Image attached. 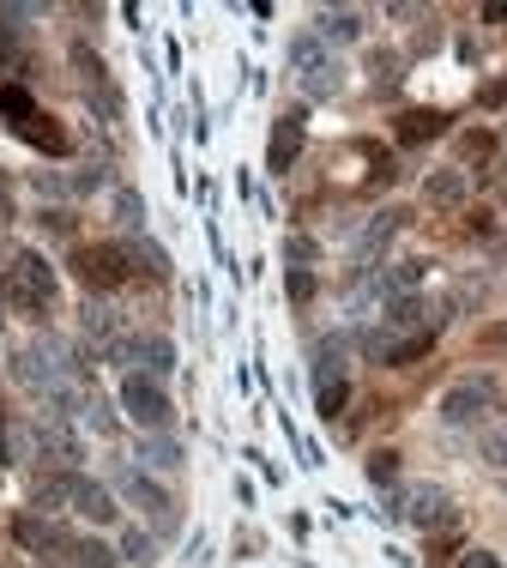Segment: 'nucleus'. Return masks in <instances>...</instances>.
I'll list each match as a JSON object with an SVG mask.
<instances>
[{"instance_id":"nucleus-1","label":"nucleus","mask_w":507,"mask_h":568,"mask_svg":"<svg viewBox=\"0 0 507 568\" xmlns=\"http://www.w3.org/2000/svg\"><path fill=\"white\" fill-rule=\"evenodd\" d=\"M0 297L13 303L19 315H49V309H55V297H61V279H55V267L37 255V248H19V255L7 260Z\"/></svg>"},{"instance_id":"nucleus-2","label":"nucleus","mask_w":507,"mask_h":568,"mask_svg":"<svg viewBox=\"0 0 507 568\" xmlns=\"http://www.w3.org/2000/svg\"><path fill=\"white\" fill-rule=\"evenodd\" d=\"M290 73H297V91L309 97V104H326V97H338V85H345L338 55L326 49L314 31H302V37L290 43Z\"/></svg>"},{"instance_id":"nucleus-3","label":"nucleus","mask_w":507,"mask_h":568,"mask_svg":"<svg viewBox=\"0 0 507 568\" xmlns=\"http://www.w3.org/2000/svg\"><path fill=\"white\" fill-rule=\"evenodd\" d=\"M73 272L85 279L92 297H109L133 279V248L128 242H92V248H73Z\"/></svg>"},{"instance_id":"nucleus-4","label":"nucleus","mask_w":507,"mask_h":568,"mask_svg":"<svg viewBox=\"0 0 507 568\" xmlns=\"http://www.w3.org/2000/svg\"><path fill=\"white\" fill-rule=\"evenodd\" d=\"M121 412L133 417V424L152 436V429H169L176 424V405H169V388L157 381V375H140V369H128L121 375Z\"/></svg>"},{"instance_id":"nucleus-5","label":"nucleus","mask_w":507,"mask_h":568,"mask_svg":"<svg viewBox=\"0 0 507 568\" xmlns=\"http://www.w3.org/2000/svg\"><path fill=\"white\" fill-rule=\"evenodd\" d=\"M495 405V375H459L454 388L442 393V405H435V417H442L447 429H466L478 424L483 412Z\"/></svg>"},{"instance_id":"nucleus-6","label":"nucleus","mask_w":507,"mask_h":568,"mask_svg":"<svg viewBox=\"0 0 507 568\" xmlns=\"http://www.w3.org/2000/svg\"><path fill=\"white\" fill-rule=\"evenodd\" d=\"M399 520H405V526H417V532H447L459 520V502L442 490V484H417V490H405Z\"/></svg>"},{"instance_id":"nucleus-7","label":"nucleus","mask_w":507,"mask_h":568,"mask_svg":"<svg viewBox=\"0 0 507 568\" xmlns=\"http://www.w3.org/2000/svg\"><path fill=\"white\" fill-rule=\"evenodd\" d=\"M116 490H121V502H133V508H140V514L152 520L157 532H169V514H176V496H169L164 484L152 478V472H140V465H133V472H121V478H116Z\"/></svg>"},{"instance_id":"nucleus-8","label":"nucleus","mask_w":507,"mask_h":568,"mask_svg":"<svg viewBox=\"0 0 507 568\" xmlns=\"http://www.w3.org/2000/svg\"><path fill=\"white\" fill-rule=\"evenodd\" d=\"M109 357L121 363V369H140V375H157L164 381L169 369H176V345H169L164 333H133V339H121Z\"/></svg>"},{"instance_id":"nucleus-9","label":"nucleus","mask_w":507,"mask_h":568,"mask_svg":"<svg viewBox=\"0 0 507 568\" xmlns=\"http://www.w3.org/2000/svg\"><path fill=\"white\" fill-rule=\"evenodd\" d=\"M31 441H37L49 460H61V465H79V460H85V436H79L73 417H49V412H43L37 424H31Z\"/></svg>"},{"instance_id":"nucleus-10","label":"nucleus","mask_w":507,"mask_h":568,"mask_svg":"<svg viewBox=\"0 0 507 568\" xmlns=\"http://www.w3.org/2000/svg\"><path fill=\"white\" fill-rule=\"evenodd\" d=\"M405 218H411L405 206H381L375 218H369L363 230H357V242H351V260H357V267H375V260L387 255V242L405 230Z\"/></svg>"},{"instance_id":"nucleus-11","label":"nucleus","mask_w":507,"mask_h":568,"mask_svg":"<svg viewBox=\"0 0 507 568\" xmlns=\"http://www.w3.org/2000/svg\"><path fill=\"white\" fill-rule=\"evenodd\" d=\"M121 309L109 297H85V309H79V333H85V345L92 351H116L121 345Z\"/></svg>"},{"instance_id":"nucleus-12","label":"nucleus","mask_w":507,"mask_h":568,"mask_svg":"<svg viewBox=\"0 0 507 568\" xmlns=\"http://www.w3.org/2000/svg\"><path fill=\"white\" fill-rule=\"evenodd\" d=\"M466 200H471V181H466V169H459V164L430 169V176H423V206L454 212V206H466Z\"/></svg>"},{"instance_id":"nucleus-13","label":"nucleus","mask_w":507,"mask_h":568,"mask_svg":"<svg viewBox=\"0 0 507 568\" xmlns=\"http://www.w3.org/2000/svg\"><path fill=\"white\" fill-rule=\"evenodd\" d=\"M13 539L25 544V551H37V556H67V551H73V539H67L55 520H43V514H19L13 520Z\"/></svg>"},{"instance_id":"nucleus-14","label":"nucleus","mask_w":507,"mask_h":568,"mask_svg":"<svg viewBox=\"0 0 507 568\" xmlns=\"http://www.w3.org/2000/svg\"><path fill=\"white\" fill-rule=\"evenodd\" d=\"M454 128V116L447 109H405L399 121H393V133H399V145H430L435 133Z\"/></svg>"},{"instance_id":"nucleus-15","label":"nucleus","mask_w":507,"mask_h":568,"mask_svg":"<svg viewBox=\"0 0 507 568\" xmlns=\"http://www.w3.org/2000/svg\"><path fill=\"white\" fill-rule=\"evenodd\" d=\"M73 508L92 520V526H109V520H116V496H109L97 478H79V472H73Z\"/></svg>"},{"instance_id":"nucleus-16","label":"nucleus","mask_w":507,"mask_h":568,"mask_svg":"<svg viewBox=\"0 0 507 568\" xmlns=\"http://www.w3.org/2000/svg\"><path fill=\"white\" fill-rule=\"evenodd\" d=\"M19 140H25V145H37V152H49V157H67V152H73V140H67V128H61V121H55V116H43V109H37V116L25 121V128H19Z\"/></svg>"},{"instance_id":"nucleus-17","label":"nucleus","mask_w":507,"mask_h":568,"mask_svg":"<svg viewBox=\"0 0 507 568\" xmlns=\"http://www.w3.org/2000/svg\"><path fill=\"white\" fill-rule=\"evenodd\" d=\"M297 157H302V121H278L273 140H266V169H273V176H285Z\"/></svg>"},{"instance_id":"nucleus-18","label":"nucleus","mask_w":507,"mask_h":568,"mask_svg":"<svg viewBox=\"0 0 507 568\" xmlns=\"http://www.w3.org/2000/svg\"><path fill=\"white\" fill-rule=\"evenodd\" d=\"M363 25H369V19L357 13V7H326V13H321V31H314V37L333 49V43H357V37H363Z\"/></svg>"},{"instance_id":"nucleus-19","label":"nucleus","mask_w":507,"mask_h":568,"mask_svg":"<svg viewBox=\"0 0 507 568\" xmlns=\"http://www.w3.org/2000/svg\"><path fill=\"white\" fill-rule=\"evenodd\" d=\"M345 363H351V339H345V333H326L321 345H314V381H338V375H345Z\"/></svg>"},{"instance_id":"nucleus-20","label":"nucleus","mask_w":507,"mask_h":568,"mask_svg":"<svg viewBox=\"0 0 507 568\" xmlns=\"http://www.w3.org/2000/svg\"><path fill=\"white\" fill-rule=\"evenodd\" d=\"M430 351H435V327H423V333H405V339H393V345H387V357H381V363H387V369H405V363L430 357Z\"/></svg>"},{"instance_id":"nucleus-21","label":"nucleus","mask_w":507,"mask_h":568,"mask_svg":"<svg viewBox=\"0 0 507 568\" xmlns=\"http://www.w3.org/2000/svg\"><path fill=\"white\" fill-rule=\"evenodd\" d=\"M109 206H116V224L128 236H145V194H140V188H116V200H109Z\"/></svg>"},{"instance_id":"nucleus-22","label":"nucleus","mask_w":507,"mask_h":568,"mask_svg":"<svg viewBox=\"0 0 507 568\" xmlns=\"http://www.w3.org/2000/svg\"><path fill=\"white\" fill-rule=\"evenodd\" d=\"M140 460H145V465H164V472H169V465H182L188 453H182V441H169L164 429H152V436L140 441Z\"/></svg>"},{"instance_id":"nucleus-23","label":"nucleus","mask_w":507,"mask_h":568,"mask_svg":"<svg viewBox=\"0 0 507 568\" xmlns=\"http://www.w3.org/2000/svg\"><path fill=\"white\" fill-rule=\"evenodd\" d=\"M67 563H73V568H116L121 556L109 551L104 539H73V551H67Z\"/></svg>"},{"instance_id":"nucleus-24","label":"nucleus","mask_w":507,"mask_h":568,"mask_svg":"<svg viewBox=\"0 0 507 568\" xmlns=\"http://www.w3.org/2000/svg\"><path fill=\"white\" fill-rule=\"evenodd\" d=\"M0 116L13 121V128H25V121L37 116V97H31L25 85H0Z\"/></svg>"},{"instance_id":"nucleus-25","label":"nucleus","mask_w":507,"mask_h":568,"mask_svg":"<svg viewBox=\"0 0 507 568\" xmlns=\"http://www.w3.org/2000/svg\"><path fill=\"white\" fill-rule=\"evenodd\" d=\"M345 405H351V381H345V375H338V381H314V412L321 417H338Z\"/></svg>"},{"instance_id":"nucleus-26","label":"nucleus","mask_w":507,"mask_h":568,"mask_svg":"<svg viewBox=\"0 0 507 568\" xmlns=\"http://www.w3.org/2000/svg\"><path fill=\"white\" fill-rule=\"evenodd\" d=\"M121 563H133V568H145V563H152V556H157V532H140V526H128V532H121Z\"/></svg>"},{"instance_id":"nucleus-27","label":"nucleus","mask_w":507,"mask_h":568,"mask_svg":"<svg viewBox=\"0 0 507 568\" xmlns=\"http://www.w3.org/2000/svg\"><path fill=\"white\" fill-rule=\"evenodd\" d=\"M128 248H133V267H145L152 279H169V255L152 242V236H128Z\"/></svg>"},{"instance_id":"nucleus-28","label":"nucleus","mask_w":507,"mask_h":568,"mask_svg":"<svg viewBox=\"0 0 507 568\" xmlns=\"http://www.w3.org/2000/svg\"><path fill=\"white\" fill-rule=\"evenodd\" d=\"M285 291H290V303H314V291H321L314 267H290V272H285Z\"/></svg>"},{"instance_id":"nucleus-29","label":"nucleus","mask_w":507,"mask_h":568,"mask_svg":"<svg viewBox=\"0 0 507 568\" xmlns=\"http://www.w3.org/2000/svg\"><path fill=\"white\" fill-rule=\"evenodd\" d=\"M459 157L483 169V164H490V157H495V133H483V128H478V133H466V140H459Z\"/></svg>"},{"instance_id":"nucleus-30","label":"nucleus","mask_w":507,"mask_h":568,"mask_svg":"<svg viewBox=\"0 0 507 568\" xmlns=\"http://www.w3.org/2000/svg\"><path fill=\"white\" fill-rule=\"evenodd\" d=\"M478 448H483V460H490V465H507V417H502V424H490V429H483V441H478Z\"/></svg>"},{"instance_id":"nucleus-31","label":"nucleus","mask_w":507,"mask_h":568,"mask_svg":"<svg viewBox=\"0 0 507 568\" xmlns=\"http://www.w3.org/2000/svg\"><path fill=\"white\" fill-rule=\"evenodd\" d=\"M67 188H73V194H92V188H104V164H79L73 176H67Z\"/></svg>"},{"instance_id":"nucleus-32","label":"nucleus","mask_w":507,"mask_h":568,"mask_svg":"<svg viewBox=\"0 0 507 568\" xmlns=\"http://www.w3.org/2000/svg\"><path fill=\"white\" fill-rule=\"evenodd\" d=\"M393 472H399L393 453H375V460H369V484H375V490H393Z\"/></svg>"},{"instance_id":"nucleus-33","label":"nucleus","mask_w":507,"mask_h":568,"mask_svg":"<svg viewBox=\"0 0 507 568\" xmlns=\"http://www.w3.org/2000/svg\"><path fill=\"white\" fill-rule=\"evenodd\" d=\"M285 255H290V267H314V255H321V248H314L309 236H285Z\"/></svg>"},{"instance_id":"nucleus-34","label":"nucleus","mask_w":507,"mask_h":568,"mask_svg":"<svg viewBox=\"0 0 507 568\" xmlns=\"http://www.w3.org/2000/svg\"><path fill=\"white\" fill-rule=\"evenodd\" d=\"M85 417H92L97 436H116V424H109V405H104V400H85Z\"/></svg>"},{"instance_id":"nucleus-35","label":"nucleus","mask_w":507,"mask_h":568,"mask_svg":"<svg viewBox=\"0 0 507 568\" xmlns=\"http://www.w3.org/2000/svg\"><path fill=\"white\" fill-rule=\"evenodd\" d=\"M31 188H37V194H49V200L73 194V188H67V176H31Z\"/></svg>"},{"instance_id":"nucleus-36","label":"nucleus","mask_w":507,"mask_h":568,"mask_svg":"<svg viewBox=\"0 0 507 568\" xmlns=\"http://www.w3.org/2000/svg\"><path fill=\"white\" fill-rule=\"evenodd\" d=\"M459 568H502V556H495V551H466V556H459Z\"/></svg>"}]
</instances>
